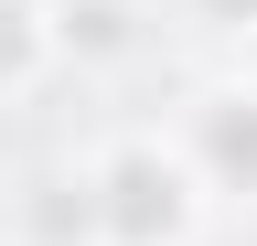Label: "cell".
<instances>
[{
  "mask_svg": "<svg viewBox=\"0 0 257 246\" xmlns=\"http://www.w3.org/2000/svg\"><path fill=\"white\" fill-rule=\"evenodd\" d=\"M75 171L96 203V246H204V225H214V203L193 193L182 150L161 129H107Z\"/></svg>",
  "mask_w": 257,
  "mask_h": 246,
  "instance_id": "1",
  "label": "cell"
},
{
  "mask_svg": "<svg viewBox=\"0 0 257 246\" xmlns=\"http://www.w3.org/2000/svg\"><path fill=\"white\" fill-rule=\"evenodd\" d=\"M182 22H204V33H225V43H236L246 22H257V0H182Z\"/></svg>",
  "mask_w": 257,
  "mask_h": 246,
  "instance_id": "6",
  "label": "cell"
},
{
  "mask_svg": "<svg viewBox=\"0 0 257 246\" xmlns=\"http://www.w3.org/2000/svg\"><path fill=\"white\" fill-rule=\"evenodd\" d=\"M43 33H54V75H128L161 43L150 0H43Z\"/></svg>",
  "mask_w": 257,
  "mask_h": 246,
  "instance_id": "3",
  "label": "cell"
},
{
  "mask_svg": "<svg viewBox=\"0 0 257 246\" xmlns=\"http://www.w3.org/2000/svg\"><path fill=\"white\" fill-rule=\"evenodd\" d=\"M225 75H236V86H257V22L236 33V65H225Z\"/></svg>",
  "mask_w": 257,
  "mask_h": 246,
  "instance_id": "7",
  "label": "cell"
},
{
  "mask_svg": "<svg viewBox=\"0 0 257 246\" xmlns=\"http://www.w3.org/2000/svg\"><path fill=\"white\" fill-rule=\"evenodd\" d=\"M43 75H54V33H43V0H0V107H22Z\"/></svg>",
  "mask_w": 257,
  "mask_h": 246,
  "instance_id": "5",
  "label": "cell"
},
{
  "mask_svg": "<svg viewBox=\"0 0 257 246\" xmlns=\"http://www.w3.org/2000/svg\"><path fill=\"white\" fill-rule=\"evenodd\" d=\"M0 246H96V203L75 161H32L0 193Z\"/></svg>",
  "mask_w": 257,
  "mask_h": 246,
  "instance_id": "4",
  "label": "cell"
},
{
  "mask_svg": "<svg viewBox=\"0 0 257 246\" xmlns=\"http://www.w3.org/2000/svg\"><path fill=\"white\" fill-rule=\"evenodd\" d=\"M161 139L182 150V171H193V193H204V203L257 214V86H236V75L182 86V107L161 118Z\"/></svg>",
  "mask_w": 257,
  "mask_h": 246,
  "instance_id": "2",
  "label": "cell"
}]
</instances>
